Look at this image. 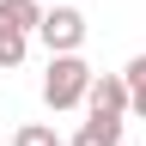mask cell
Masks as SVG:
<instances>
[{
  "label": "cell",
  "mask_w": 146,
  "mask_h": 146,
  "mask_svg": "<svg viewBox=\"0 0 146 146\" xmlns=\"http://www.w3.org/2000/svg\"><path fill=\"white\" fill-rule=\"evenodd\" d=\"M61 146H67V140H61Z\"/></svg>",
  "instance_id": "10"
},
{
  "label": "cell",
  "mask_w": 146,
  "mask_h": 146,
  "mask_svg": "<svg viewBox=\"0 0 146 146\" xmlns=\"http://www.w3.org/2000/svg\"><path fill=\"white\" fill-rule=\"evenodd\" d=\"M49 6H61V0H49Z\"/></svg>",
  "instance_id": "9"
},
{
  "label": "cell",
  "mask_w": 146,
  "mask_h": 146,
  "mask_svg": "<svg viewBox=\"0 0 146 146\" xmlns=\"http://www.w3.org/2000/svg\"><path fill=\"white\" fill-rule=\"evenodd\" d=\"M67 146H122V116H91Z\"/></svg>",
  "instance_id": "5"
},
{
  "label": "cell",
  "mask_w": 146,
  "mask_h": 146,
  "mask_svg": "<svg viewBox=\"0 0 146 146\" xmlns=\"http://www.w3.org/2000/svg\"><path fill=\"white\" fill-rule=\"evenodd\" d=\"M85 31H91V25H85V12L61 0V6H49V18H43V31H36V36H43V49H49V55H79Z\"/></svg>",
  "instance_id": "2"
},
{
  "label": "cell",
  "mask_w": 146,
  "mask_h": 146,
  "mask_svg": "<svg viewBox=\"0 0 146 146\" xmlns=\"http://www.w3.org/2000/svg\"><path fill=\"white\" fill-rule=\"evenodd\" d=\"M122 73H128V91H134V116L146 122V55H134Z\"/></svg>",
  "instance_id": "7"
},
{
  "label": "cell",
  "mask_w": 146,
  "mask_h": 146,
  "mask_svg": "<svg viewBox=\"0 0 146 146\" xmlns=\"http://www.w3.org/2000/svg\"><path fill=\"white\" fill-rule=\"evenodd\" d=\"M12 146H61V140H55V128H49V122H25V128L12 134Z\"/></svg>",
  "instance_id": "8"
},
{
  "label": "cell",
  "mask_w": 146,
  "mask_h": 146,
  "mask_svg": "<svg viewBox=\"0 0 146 146\" xmlns=\"http://www.w3.org/2000/svg\"><path fill=\"white\" fill-rule=\"evenodd\" d=\"M91 116H134V91H128V73H98L85 98Z\"/></svg>",
  "instance_id": "3"
},
{
  "label": "cell",
  "mask_w": 146,
  "mask_h": 146,
  "mask_svg": "<svg viewBox=\"0 0 146 146\" xmlns=\"http://www.w3.org/2000/svg\"><path fill=\"white\" fill-rule=\"evenodd\" d=\"M91 79H98V73L85 67V55H49L43 104H49V110H79V104L91 98Z\"/></svg>",
  "instance_id": "1"
},
{
  "label": "cell",
  "mask_w": 146,
  "mask_h": 146,
  "mask_svg": "<svg viewBox=\"0 0 146 146\" xmlns=\"http://www.w3.org/2000/svg\"><path fill=\"white\" fill-rule=\"evenodd\" d=\"M0 18L18 25L25 36H36V31H43V18H49V0H0Z\"/></svg>",
  "instance_id": "4"
},
{
  "label": "cell",
  "mask_w": 146,
  "mask_h": 146,
  "mask_svg": "<svg viewBox=\"0 0 146 146\" xmlns=\"http://www.w3.org/2000/svg\"><path fill=\"white\" fill-rule=\"evenodd\" d=\"M25 55H31V36L18 31V25H6V18H0V67H25Z\"/></svg>",
  "instance_id": "6"
}]
</instances>
